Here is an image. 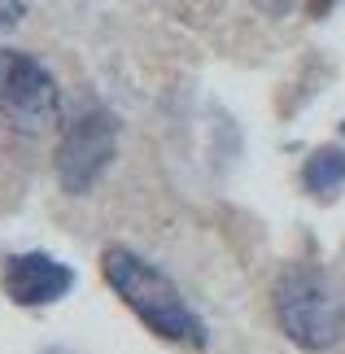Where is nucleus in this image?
<instances>
[{"instance_id": "obj_1", "label": "nucleus", "mask_w": 345, "mask_h": 354, "mask_svg": "<svg viewBox=\"0 0 345 354\" xmlns=\"http://www.w3.org/2000/svg\"><path fill=\"white\" fill-rule=\"evenodd\" d=\"M101 280H105V289L131 310V319L140 324L149 337H158L162 346H175L184 354L210 350V324L201 319V310L188 302V293L179 289L153 258H144L140 250H131V245H105Z\"/></svg>"}, {"instance_id": "obj_2", "label": "nucleus", "mask_w": 345, "mask_h": 354, "mask_svg": "<svg viewBox=\"0 0 345 354\" xmlns=\"http://www.w3.org/2000/svg\"><path fill=\"white\" fill-rule=\"evenodd\" d=\"M271 319L288 346L319 354L345 342V293L324 267L293 263L271 280Z\"/></svg>"}, {"instance_id": "obj_3", "label": "nucleus", "mask_w": 345, "mask_h": 354, "mask_svg": "<svg viewBox=\"0 0 345 354\" xmlns=\"http://www.w3.org/2000/svg\"><path fill=\"white\" fill-rule=\"evenodd\" d=\"M0 122L18 136H48L62 127V84L35 53L0 44Z\"/></svg>"}, {"instance_id": "obj_4", "label": "nucleus", "mask_w": 345, "mask_h": 354, "mask_svg": "<svg viewBox=\"0 0 345 354\" xmlns=\"http://www.w3.org/2000/svg\"><path fill=\"white\" fill-rule=\"evenodd\" d=\"M118 158V118L105 105L75 114L62 127L57 153H53V175H57L66 197H88L96 184L109 175Z\"/></svg>"}, {"instance_id": "obj_5", "label": "nucleus", "mask_w": 345, "mask_h": 354, "mask_svg": "<svg viewBox=\"0 0 345 354\" xmlns=\"http://www.w3.org/2000/svg\"><path fill=\"white\" fill-rule=\"evenodd\" d=\"M79 271L48 250H18L0 263V293L18 310H48L75 293Z\"/></svg>"}, {"instance_id": "obj_6", "label": "nucleus", "mask_w": 345, "mask_h": 354, "mask_svg": "<svg viewBox=\"0 0 345 354\" xmlns=\"http://www.w3.org/2000/svg\"><path fill=\"white\" fill-rule=\"evenodd\" d=\"M297 184H301V193L315 197V201H333L345 188V145L310 149L306 162L297 167Z\"/></svg>"}, {"instance_id": "obj_7", "label": "nucleus", "mask_w": 345, "mask_h": 354, "mask_svg": "<svg viewBox=\"0 0 345 354\" xmlns=\"http://www.w3.org/2000/svg\"><path fill=\"white\" fill-rule=\"evenodd\" d=\"M22 18H26V0H0V35L13 31Z\"/></svg>"}, {"instance_id": "obj_8", "label": "nucleus", "mask_w": 345, "mask_h": 354, "mask_svg": "<svg viewBox=\"0 0 345 354\" xmlns=\"http://www.w3.org/2000/svg\"><path fill=\"white\" fill-rule=\"evenodd\" d=\"M306 5H310V13H315V18H324V13H333V5H337V0H306Z\"/></svg>"}, {"instance_id": "obj_9", "label": "nucleus", "mask_w": 345, "mask_h": 354, "mask_svg": "<svg viewBox=\"0 0 345 354\" xmlns=\"http://www.w3.org/2000/svg\"><path fill=\"white\" fill-rule=\"evenodd\" d=\"M35 354H79V350H71V346H44V350H35Z\"/></svg>"}]
</instances>
